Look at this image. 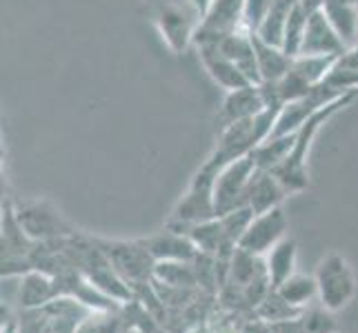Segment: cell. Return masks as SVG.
I'll list each match as a JSON object with an SVG mask.
<instances>
[{"label": "cell", "instance_id": "obj_32", "mask_svg": "<svg viewBox=\"0 0 358 333\" xmlns=\"http://www.w3.org/2000/svg\"><path fill=\"white\" fill-rule=\"evenodd\" d=\"M299 320L303 333H341L336 311L327 309L320 302H312L310 306H305Z\"/></svg>", "mask_w": 358, "mask_h": 333}, {"label": "cell", "instance_id": "obj_36", "mask_svg": "<svg viewBox=\"0 0 358 333\" xmlns=\"http://www.w3.org/2000/svg\"><path fill=\"white\" fill-rule=\"evenodd\" d=\"M241 333H274V329H271V325L265 323V320L256 318V316H250V318L243 320Z\"/></svg>", "mask_w": 358, "mask_h": 333}, {"label": "cell", "instance_id": "obj_17", "mask_svg": "<svg viewBox=\"0 0 358 333\" xmlns=\"http://www.w3.org/2000/svg\"><path fill=\"white\" fill-rule=\"evenodd\" d=\"M141 242L147 246V251L152 253L156 262L194 260V258L199 256V246L194 244V240L187 233L169 229V227H165L158 233H152V236H147V238H141Z\"/></svg>", "mask_w": 358, "mask_h": 333}, {"label": "cell", "instance_id": "obj_8", "mask_svg": "<svg viewBox=\"0 0 358 333\" xmlns=\"http://www.w3.org/2000/svg\"><path fill=\"white\" fill-rule=\"evenodd\" d=\"M318 302L331 311L345 309L356 295V276L341 253H327L316 267Z\"/></svg>", "mask_w": 358, "mask_h": 333}, {"label": "cell", "instance_id": "obj_22", "mask_svg": "<svg viewBox=\"0 0 358 333\" xmlns=\"http://www.w3.org/2000/svg\"><path fill=\"white\" fill-rule=\"evenodd\" d=\"M218 47L223 49V54L236 63L238 69L245 73V78L252 84H261V71H258L256 63V49H254V34L250 29H238L229 36H225L218 43Z\"/></svg>", "mask_w": 358, "mask_h": 333}, {"label": "cell", "instance_id": "obj_27", "mask_svg": "<svg viewBox=\"0 0 358 333\" xmlns=\"http://www.w3.org/2000/svg\"><path fill=\"white\" fill-rule=\"evenodd\" d=\"M154 280L167 287L178 289H201L199 274H196L194 260H165L156 262L154 267Z\"/></svg>", "mask_w": 358, "mask_h": 333}, {"label": "cell", "instance_id": "obj_18", "mask_svg": "<svg viewBox=\"0 0 358 333\" xmlns=\"http://www.w3.org/2000/svg\"><path fill=\"white\" fill-rule=\"evenodd\" d=\"M196 49H199L203 67L207 69V73L212 76V80L218 87H223L225 91H234V89L245 87V84H252L245 78V73L238 69V65L231 63L218 45L203 43V45H196Z\"/></svg>", "mask_w": 358, "mask_h": 333}, {"label": "cell", "instance_id": "obj_5", "mask_svg": "<svg viewBox=\"0 0 358 333\" xmlns=\"http://www.w3.org/2000/svg\"><path fill=\"white\" fill-rule=\"evenodd\" d=\"M94 240L103 249V253L109 258V262L114 265L116 274L129 285V289L134 291V298L141 289L152 285L156 260L152 258V253L147 251V246L141 242V238L138 240H112V238L94 236Z\"/></svg>", "mask_w": 358, "mask_h": 333}, {"label": "cell", "instance_id": "obj_24", "mask_svg": "<svg viewBox=\"0 0 358 333\" xmlns=\"http://www.w3.org/2000/svg\"><path fill=\"white\" fill-rule=\"evenodd\" d=\"M296 260H299V244L294 238H282L274 249L265 256V265L269 271L271 287L282 285L289 276L296 274Z\"/></svg>", "mask_w": 358, "mask_h": 333}, {"label": "cell", "instance_id": "obj_40", "mask_svg": "<svg viewBox=\"0 0 358 333\" xmlns=\"http://www.w3.org/2000/svg\"><path fill=\"white\" fill-rule=\"evenodd\" d=\"M343 3H354V5H358V0H343Z\"/></svg>", "mask_w": 358, "mask_h": 333}, {"label": "cell", "instance_id": "obj_9", "mask_svg": "<svg viewBox=\"0 0 358 333\" xmlns=\"http://www.w3.org/2000/svg\"><path fill=\"white\" fill-rule=\"evenodd\" d=\"M11 205H14L18 225L36 242L63 240L78 231L47 200H22V202H11Z\"/></svg>", "mask_w": 358, "mask_h": 333}, {"label": "cell", "instance_id": "obj_30", "mask_svg": "<svg viewBox=\"0 0 358 333\" xmlns=\"http://www.w3.org/2000/svg\"><path fill=\"white\" fill-rule=\"evenodd\" d=\"M276 291L285 298L289 304L305 309L310 306L314 300H318V285H316V276H307V274H294L289 276L282 285L276 287Z\"/></svg>", "mask_w": 358, "mask_h": 333}, {"label": "cell", "instance_id": "obj_25", "mask_svg": "<svg viewBox=\"0 0 358 333\" xmlns=\"http://www.w3.org/2000/svg\"><path fill=\"white\" fill-rule=\"evenodd\" d=\"M134 329L127 302L107 311H90V316L78 325L76 333H127Z\"/></svg>", "mask_w": 358, "mask_h": 333}, {"label": "cell", "instance_id": "obj_34", "mask_svg": "<svg viewBox=\"0 0 358 333\" xmlns=\"http://www.w3.org/2000/svg\"><path fill=\"white\" fill-rule=\"evenodd\" d=\"M310 16L312 14L301 3H296V7L292 9L287 27H285V36H282V49H285L289 56H299L303 38H305L307 22H310Z\"/></svg>", "mask_w": 358, "mask_h": 333}, {"label": "cell", "instance_id": "obj_38", "mask_svg": "<svg viewBox=\"0 0 358 333\" xmlns=\"http://www.w3.org/2000/svg\"><path fill=\"white\" fill-rule=\"evenodd\" d=\"M336 67H343V69H356V71H358V47L348 49V52H345V54L338 58Z\"/></svg>", "mask_w": 358, "mask_h": 333}, {"label": "cell", "instance_id": "obj_31", "mask_svg": "<svg viewBox=\"0 0 358 333\" xmlns=\"http://www.w3.org/2000/svg\"><path fill=\"white\" fill-rule=\"evenodd\" d=\"M243 320H245L243 316L225 309V306L216 300L214 309L207 313L203 323H199L187 333H241Z\"/></svg>", "mask_w": 358, "mask_h": 333}, {"label": "cell", "instance_id": "obj_26", "mask_svg": "<svg viewBox=\"0 0 358 333\" xmlns=\"http://www.w3.org/2000/svg\"><path fill=\"white\" fill-rule=\"evenodd\" d=\"M323 11L329 18V22L334 24V29L338 31L343 43L352 49L358 36V5L343 3V0H325Z\"/></svg>", "mask_w": 358, "mask_h": 333}, {"label": "cell", "instance_id": "obj_33", "mask_svg": "<svg viewBox=\"0 0 358 333\" xmlns=\"http://www.w3.org/2000/svg\"><path fill=\"white\" fill-rule=\"evenodd\" d=\"M301 313H303V309H299V306L289 304L276 289H271V291L265 295V298L261 300V304L256 306V311H254L256 318L265 320V323H269V325L282 323V320L299 318Z\"/></svg>", "mask_w": 358, "mask_h": 333}, {"label": "cell", "instance_id": "obj_7", "mask_svg": "<svg viewBox=\"0 0 358 333\" xmlns=\"http://www.w3.org/2000/svg\"><path fill=\"white\" fill-rule=\"evenodd\" d=\"M152 14L160 36L174 54H182L194 45L203 14L192 0H152Z\"/></svg>", "mask_w": 358, "mask_h": 333}, {"label": "cell", "instance_id": "obj_37", "mask_svg": "<svg viewBox=\"0 0 358 333\" xmlns=\"http://www.w3.org/2000/svg\"><path fill=\"white\" fill-rule=\"evenodd\" d=\"M271 329H274V333H303L299 318L282 320V323H274V325H271Z\"/></svg>", "mask_w": 358, "mask_h": 333}, {"label": "cell", "instance_id": "obj_21", "mask_svg": "<svg viewBox=\"0 0 358 333\" xmlns=\"http://www.w3.org/2000/svg\"><path fill=\"white\" fill-rule=\"evenodd\" d=\"M265 109H267V105H265V98L261 91V84H245L241 89L227 91L218 118L223 122V127H227L231 122L254 118Z\"/></svg>", "mask_w": 358, "mask_h": 333}, {"label": "cell", "instance_id": "obj_6", "mask_svg": "<svg viewBox=\"0 0 358 333\" xmlns=\"http://www.w3.org/2000/svg\"><path fill=\"white\" fill-rule=\"evenodd\" d=\"M90 311L94 309L73 298H58L38 309H20L16 333H76Z\"/></svg>", "mask_w": 358, "mask_h": 333}, {"label": "cell", "instance_id": "obj_15", "mask_svg": "<svg viewBox=\"0 0 358 333\" xmlns=\"http://www.w3.org/2000/svg\"><path fill=\"white\" fill-rule=\"evenodd\" d=\"M287 231H289V220L285 212H282V207L269 209L265 214L254 216L250 227L243 233L238 246L247 253L267 256L282 238H287Z\"/></svg>", "mask_w": 358, "mask_h": 333}, {"label": "cell", "instance_id": "obj_12", "mask_svg": "<svg viewBox=\"0 0 358 333\" xmlns=\"http://www.w3.org/2000/svg\"><path fill=\"white\" fill-rule=\"evenodd\" d=\"M336 56H294L289 71L276 82L280 101H296L318 87L327 78V73L336 67Z\"/></svg>", "mask_w": 358, "mask_h": 333}, {"label": "cell", "instance_id": "obj_14", "mask_svg": "<svg viewBox=\"0 0 358 333\" xmlns=\"http://www.w3.org/2000/svg\"><path fill=\"white\" fill-rule=\"evenodd\" d=\"M256 171L254 160L247 156L241 160L225 165L216 174L214 180V202H216V216H225L238 207H245V193L247 184Z\"/></svg>", "mask_w": 358, "mask_h": 333}, {"label": "cell", "instance_id": "obj_3", "mask_svg": "<svg viewBox=\"0 0 358 333\" xmlns=\"http://www.w3.org/2000/svg\"><path fill=\"white\" fill-rule=\"evenodd\" d=\"M278 111H280V107H267L265 111H261V114L254 118L238 120V122H231V125L223 127L214 151L209 154V158L203 165L214 171H220L225 165L234 163V160L247 158L258 145L269 138Z\"/></svg>", "mask_w": 358, "mask_h": 333}, {"label": "cell", "instance_id": "obj_1", "mask_svg": "<svg viewBox=\"0 0 358 333\" xmlns=\"http://www.w3.org/2000/svg\"><path fill=\"white\" fill-rule=\"evenodd\" d=\"M65 249L71 258L73 267L80 271V276L87 282H92L96 289H101L103 293H107L109 298H114L120 304L134 300V291L129 289L127 282L116 274L114 265L109 262V258L103 253L101 246L96 244L94 236L76 231L73 236L67 238Z\"/></svg>", "mask_w": 358, "mask_h": 333}, {"label": "cell", "instance_id": "obj_35", "mask_svg": "<svg viewBox=\"0 0 358 333\" xmlns=\"http://www.w3.org/2000/svg\"><path fill=\"white\" fill-rule=\"evenodd\" d=\"M274 3L276 0H245V27L256 34Z\"/></svg>", "mask_w": 358, "mask_h": 333}, {"label": "cell", "instance_id": "obj_13", "mask_svg": "<svg viewBox=\"0 0 358 333\" xmlns=\"http://www.w3.org/2000/svg\"><path fill=\"white\" fill-rule=\"evenodd\" d=\"M247 29L245 27V0H212L194 34V45H218L225 36Z\"/></svg>", "mask_w": 358, "mask_h": 333}, {"label": "cell", "instance_id": "obj_29", "mask_svg": "<svg viewBox=\"0 0 358 333\" xmlns=\"http://www.w3.org/2000/svg\"><path fill=\"white\" fill-rule=\"evenodd\" d=\"M296 3H299V0H276V3L271 5L269 14L265 16V20L261 22V27L256 29L258 38L263 43L282 47V36H285L287 20H289V14L296 7Z\"/></svg>", "mask_w": 358, "mask_h": 333}, {"label": "cell", "instance_id": "obj_16", "mask_svg": "<svg viewBox=\"0 0 358 333\" xmlns=\"http://www.w3.org/2000/svg\"><path fill=\"white\" fill-rule=\"evenodd\" d=\"M348 49L350 47L343 43V38L334 29V24L329 22L323 9L310 16L299 56H336V58H341Z\"/></svg>", "mask_w": 358, "mask_h": 333}, {"label": "cell", "instance_id": "obj_20", "mask_svg": "<svg viewBox=\"0 0 358 333\" xmlns=\"http://www.w3.org/2000/svg\"><path fill=\"white\" fill-rule=\"evenodd\" d=\"M18 306L20 309H38L43 304H49L58 298H63V291L54 276L45 274V271H27L18 278Z\"/></svg>", "mask_w": 358, "mask_h": 333}, {"label": "cell", "instance_id": "obj_2", "mask_svg": "<svg viewBox=\"0 0 358 333\" xmlns=\"http://www.w3.org/2000/svg\"><path fill=\"white\" fill-rule=\"evenodd\" d=\"M356 96H358V91L341 96L338 101L329 103L325 109H320L318 114H314L310 120L303 122V127L296 131V142L292 147L289 156L282 160L276 169H271V174L278 178V182L285 187L287 193H301L307 189V184H310V178H307V154L312 149L314 138L318 135V131L323 129L325 122L331 116H336L341 109L348 107Z\"/></svg>", "mask_w": 358, "mask_h": 333}, {"label": "cell", "instance_id": "obj_19", "mask_svg": "<svg viewBox=\"0 0 358 333\" xmlns=\"http://www.w3.org/2000/svg\"><path fill=\"white\" fill-rule=\"evenodd\" d=\"M285 187L278 182V178L267 169H256L252 174V180L247 184L245 193V207H250L254 216L265 214L269 209L280 207V202L287 198Z\"/></svg>", "mask_w": 358, "mask_h": 333}, {"label": "cell", "instance_id": "obj_23", "mask_svg": "<svg viewBox=\"0 0 358 333\" xmlns=\"http://www.w3.org/2000/svg\"><path fill=\"white\" fill-rule=\"evenodd\" d=\"M254 49H256L258 71H261V82H278L289 71L294 56H289L282 47L263 43L254 34Z\"/></svg>", "mask_w": 358, "mask_h": 333}, {"label": "cell", "instance_id": "obj_39", "mask_svg": "<svg viewBox=\"0 0 358 333\" xmlns=\"http://www.w3.org/2000/svg\"><path fill=\"white\" fill-rule=\"evenodd\" d=\"M127 333H143V331H141V329H136V327H134V329H129Z\"/></svg>", "mask_w": 358, "mask_h": 333}, {"label": "cell", "instance_id": "obj_28", "mask_svg": "<svg viewBox=\"0 0 358 333\" xmlns=\"http://www.w3.org/2000/svg\"><path fill=\"white\" fill-rule=\"evenodd\" d=\"M296 142V133H287V135H269L267 140H263L256 149L250 154V158L254 160L256 169H276L282 160H285L292 151V147Z\"/></svg>", "mask_w": 358, "mask_h": 333}, {"label": "cell", "instance_id": "obj_4", "mask_svg": "<svg viewBox=\"0 0 358 333\" xmlns=\"http://www.w3.org/2000/svg\"><path fill=\"white\" fill-rule=\"evenodd\" d=\"M216 174L218 171L201 165V169L194 174L187 191L182 193V198L171 209L165 227L185 233L194 225H201V222L216 218V202H214Z\"/></svg>", "mask_w": 358, "mask_h": 333}, {"label": "cell", "instance_id": "obj_10", "mask_svg": "<svg viewBox=\"0 0 358 333\" xmlns=\"http://www.w3.org/2000/svg\"><path fill=\"white\" fill-rule=\"evenodd\" d=\"M0 249H3V260H0V276H3V280L20 278L27 274V271H31L29 258L36 249V240H31L18 225L11 200L3 205V236H0Z\"/></svg>", "mask_w": 358, "mask_h": 333}, {"label": "cell", "instance_id": "obj_11", "mask_svg": "<svg viewBox=\"0 0 358 333\" xmlns=\"http://www.w3.org/2000/svg\"><path fill=\"white\" fill-rule=\"evenodd\" d=\"M348 94H352V91H341V89L331 87L329 82L323 80L312 91H307L305 96L296 98V101H289L280 107L276 122H274V129H271L269 135L296 133L303 127V122H307L314 114H318L320 109H325L329 103H334L341 96H348Z\"/></svg>", "mask_w": 358, "mask_h": 333}]
</instances>
